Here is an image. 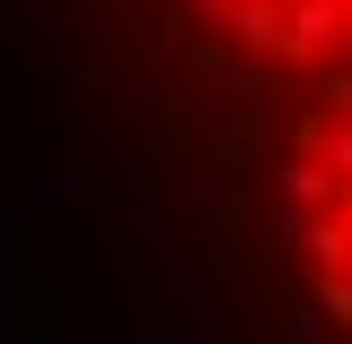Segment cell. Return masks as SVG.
<instances>
[{
	"label": "cell",
	"mask_w": 352,
	"mask_h": 344,
	"mask_svg": "<svg viewBox=\"0 0 352 344\" xmlns=\"http://www.w3.org/2000/svg\"><path fill=\"white\" fill-rule=\"evenodd\" d=\"M275 241L309 310L352 344V61L309 78V103L275 155Z\"/></svg>",
	"instance_id": "cell-1"
},
{
	"label": "cell",
	"mask_w": 352,
	"mask_h": 344,
	"mask_svg": "<svg viewBox=\"0 0 352 344\" xmlns=\"http://www.w3.org/2000/svg\"><path fill=\"white\" fill-rule=\"evenodd\" d=\"M181 9L215 34V52L301 86L352 61V0H181Z\"/></svg>",
	"instance_id": "cell-2"
}]
</instances>
